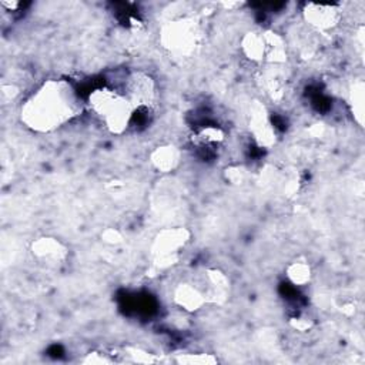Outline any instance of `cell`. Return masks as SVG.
I'll list each match as a JSON object with an SVG mask.
<instances>
[{
    "instance_id": "6da1fadb",
    "label": "cell",
    "mask_w": 365,
    "mask_h": 365,
    "mask_svg": "<svg viewBox=\"0 0 365 365\" xmlns=\"http://www.w3.org/2000/svg\"><path fill=\"white\" fill-rule=\"evenodd\" d=\"M84 108L86 101L68 80L50 78L23 101L20 121L34 133H51L78 117Z\"/></svg>"
},
{
    "instance_id": "7a4b0ae2",
    "label": "cell",
    "mask_w": 365,
    "mask_h": 365,
    "mask_svg": "<svg viewBox=\"0 0 365 365\" xmlns=\"http://www.w3.org/2000/svg\"><path fill=\"white\" fill-rule=\"evenodd\" d=\"M86 110L108 133L120 135L127 131L134 117V108L118 88L101 86L90 91Z\"/></svg>"
},
{
    "instance_id": "3957f363",
    "label": "cell",
    "mask_w": 365,
    "mask_h": 365,
    "mask_svg": "<svg viewBox=\"0 0 365 365\" xmlns=\"http://www.w3.org/2000/svg\"><path fill=\"white\" fill-rule=\"evenodd\" d=\"M202 43L201 23L194 16H181L167 21L160 30L161 47L175 58H190Z\"/></svg>"
},
{
    "instance_id": "277c9868",
    "label": "cell",
    "mask_w": 365,
    "mask_h": 365,
    "mask_svg": "<svg viewBox=\"0 0 365 365\" xmlns=\"http://www.w3.org/2000/svg\"><path fill=\"white\" fill-rule=\"evenodd\" d=\"M190 237L191 232L184 227H168L158 231L150 247L153 265L158 269L173 267L190 242Z\"/></svg>"
},
{
    "instance_id": "5b68a950",
    "label": "cell",
    "mask_w": 365,
    "mask_h": 365,
    "mask_svg": "<svg viewBox=\"0 0 365 365\" xmlns=\"http://www.w3.org/2000/svg\"><path fill=\"white\" fill-rule=\"evenodd\" d=\"M134 110H150L157 100V86L144 71H130L118 88Z\"/></svg>"
},
{
    "instance_id": "8992f818",
    "label": "cell",
    "mask_w": 365,
    "mask_h": 365,
    "mask_svg": "<svg viewBox=\"0 0 365 365\" xmlns=\"http://www.w3.org/2000/svg\"><path fill=\"white\" fill-rule=\"evenodd\" d=\"M302 20L308 27L319 33H328L334 30L342 19L341 4H325L307 1L301 9Z\"/></svg>"
},
{
    "instance_id": "52a82bcc",
    "label": "cell",
    "mask_w": 365,
    "mask_h": 365,
    "mask_svg": "<svg viewBox=\"0 0 365 365\" xmlns=\"http://www.w3.org/2000/svg\"><path fill=\"white\" fill-rule=\"evenodd\" d=\"M30 252L34 259L47 268H60L68 257L67 245L56 237L43 235L36 238L30 245Z\"/></svg>"
},
{
    "instance_id": "ba28073f",
    "label": "cell",
    "mask_w": 365,
    "mask_h": 365,
    "mask_svg": "<svg viewBox=\"0 0 365 365\" xmlns=\"http://www.w3.org/2000/svg\"><path fill=\"white\" fill-rule=\"evenodd\" d=\"M248 128H250V133L252 134L254 141L259 147L268 148L275 144V140H277L275 127L269 118L267 107L259 101H254L250 106Z\"/></svg>"
},
{
    "instance_id": "9c48e42d",
    "label": "cell",
    "mask_w": 365,
    "mask_h": 365,
    "mask_svg": "<svg viewBox=\"0 0 365 365\" xmlns=\"http://www.w3.org/2000/svg\"><path fill=\"white\" fill-rule=\"evenodd\" d=\"M173 301L185 312H197L207 304L202 288L191 281H182L175 285L173 291Z\"/></svg>"
},
{
    "instance_id": "30bf717a",
    "label": "cell",
    "mask_w": 365,
    "mask_h": 365,
    "mask_svg": "<svg viewBox=\"0 0 365 365\" xmlns=\"http://www.w3.org/2000/svg\"><path fill=\"white\" fill-rule=\"evenodd\" d=\"M202 291L205 294L207 302L224 304L230 292V279L228 277L215 268H208L202 274Z\"/></svg>"
},
{
    "instance_id": "8fae6325",
    "label": "cell",
    "mask_w": 365,
    "mask_h": 365,
    "mask_svg": "<svg viewBox=\"0 0 365 365\" xmlns=\"http://www.w3.org/2000/svg\"><path fill=\"white\" fill-rule=\"evenodd\" d=\"M150 163L158 173H171L181 163V151L173 144H163L150 153Z\"/></svg>"
},
{
    "instance_id": "7c38bea8",
    "label": "cell",
    "mask_w": 365,
    "mask_h": 365,
    "mask_svg": "<svg viewBox=\"0 0 365 365\" xmlns=\"http://www.w3.org/2000/svg\"><path fill=\"white\" fill-rule=\"evenodd\" d=\"M241 53L254 63L265 61V37L264 30H250L240 41Z\"/></svg>"
},
{
    "instance_id": "4fadbf2b",
    "label": "cell",
    "mask_w": 365,
    "mask_h": 365,
    "mask_svg": "<svg viewBox=\"0 0 365 365\" xmlns=\"http://www.w3.org/2000/svg\"><path fill=\"white\" fill-rule=\"evenodd\" d=\"M265 37V61L272 66L284 64L288 60V46L285 38L272 31V30H264Z\"/></svg>"
},
{
    "instance_id": "5bb4252c",
    "label": "cell",
    "mask_w": 365,
    "mask_h": 365,
    "mask_svg": "<svg viewBox=\"0 0 365 365\" xmlns=\"http://www.w3.org/2000/svg\"><path fill=\"white\" fill-rule=\"evenodd\" d=\"M285 277L294 287H305L312 279V268L307 259L297 258L287 265Z\"/></svg>"
},
{
    "instance_id": "9a60e30c",
    "label": "cell",
    "mask_w": 365,
    "mask_h": 365,
    "mask_svg": "<svg viewBox=\"0 0 365 365\" xmlns=\"http://www.w3.org/2000/svg\"><path fill=\"white\" fill-rule=\"evenodd\" d=\"M224 138H225L224 130L214 124H207V125L198 128L192 135V141L200 147L218 145L224 141Z\"/></svg>"
},
{
    "instance_id": "2e32d148",
    "label": "cell",
    "mask_w": 365,
    "mask_h": 365,
    "mask_svg": "<svg viewBox=\"0 0 365 365\" xmlns=\"http://www.w3.org/2000/svg\"><path fill=\"white\" fill-rule=\"evenodd\" d=\"M365 86L362 80H356L349 87V104H351V113L358 123V125H364V101H365Z\"/></svg>"
},
{
    "instance_id": "e0dca14e",
    "label": "cell",
    "mask_w": 365,
    "mask_h": 365,
    "mask_svg": "<svg viewBox=\"0 0 365 365\" xmlns=\"http://www.w3.org/2000/svg\"><path fill=\"white\" fill-rule=\"evenodd\" d=\"M178 362H184V364H200V365H205V364H214L217 362V359L211 355V354H187L181 358H178Z\"/></svg>"
},
{
    "instance_id": "ac0fdd59",
    "label": "cell",
    "mask_w": 365,
    "mask_h": 365,
    "mask_svg": "<svg viewBox=\"0 0 365 365\" xmlns=\"http://www.w3.org/2000/svg\"><path fill=\"white\" fill-rule=\"evenodd\" d=\"M245 168L240 165H232L225 170V177L232 184H241L245 180Z\"/></svg>"
},
{
    "instance_id": "d6986e66",
    "label": "cell",
    "mask_w": 365,
    "mask_h": 365,
    "mask_svg": "<svg viewBox=\"0 0 365 365\" xmlns=\"http://www.w3.org/2000/svg\"><path fill=\"white\" fill-rule=\"evenodd\" d=\"M127 352L137 362H148V364H151V362H157L158 361L155 356H153V354H150V352H147V351H144L141 348H127Z\"/></svg>"
},
{
    "instance_id": "ffe728a7",
    "label": "cell",
    "mask_w": 365,
    "mask_h": 365,
    "mask_svg": "<svg viewBox=\"0 0 365 365\" xmlns=\"http://www.w3.org/2000/svg\"><path fill=\"white\" fill-rule=\"evenodd\" d=\"M101 240L108 245H117L123 242V235L115 228H107L101 232Z\"/></svg>"
},
{
    "instance_id": "44dd1931",
    "label": "cell",
    "mask_w": 365,
    "mask_h": 365,
    "mask_svg": "<svg viewBox=\"0 0 365 365\" xmlns=\"http://www.w3.org/2000/svg\"><path fill=\"white\" fill-rule=\"evenodd\" d=\"M289 324L297 331H308L312 327V321L307 317H295L289 321Z\"/></svg>"
},
{
    "instance_id": "7402d4cb",
    "label": "cell",
    "mask_w": 365,
    "mask_h": 365,
    "mask_svg": "<svg viewBox=\"0 0 365 365\" xmlns=\"http://www.w3.org/2000/svg\"><path fill=\"white\" fill-rule=\"evenodd\" d=\"M0 4H1V7H4V9H7L9 11H14V10H17L21 4L19 3V1H16V0H11V1H0Z\"/></svg>"
}]
</instances>
